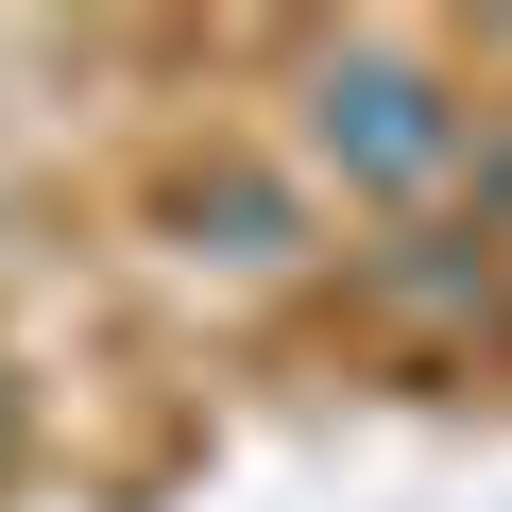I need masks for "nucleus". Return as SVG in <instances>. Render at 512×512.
Masks as SVG:
<instances>
[{"label":"nucleus","mask_w":512,"mask_h":512,"mask_svg":"<svg viewBox=\"0 0 512 512\" xmlns=\"http://www.w3.org/2000/svg\"><path fill=\"white\" fill-rule=\"evenodd\" d=\"M325 137H359L376 171H444V137H461V120H444L410 69H359V86H325Z\"/></svg>","instance_id":"1"}]
</instances>
